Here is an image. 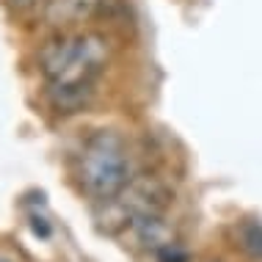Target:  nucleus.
Segmentation results:
<instances>
[{
    "mask_svg": "<svg viewBox=\"0 0 262 262\" xmlns=\"http://www.w3.org/2000/svg\"><path fill=\"white\" fill-rule=\"evenodd\" d=\"M111 61V41L94 31H63L39 53L47 100L58 113L86 108Z\"/></svg>",
    "mask_w": 262,
    "mask_h": 262,
    "instance_id": "1",
    "label": "nucleus"
},
{
    "mask_svg": "<svg viewBox=\"0 0 262 262\" xmlns=\"http://www.w3.org/2000/svg\"><path fill=\"white\" fill-rule=\"evenodd\" d=\"M77 182L91 199L111 202L130 182V155L119 133L97 130L77 155Z\"/></svg>",
    "mask_w": 262,
    "mask_h": 262,
    "instance_id": "2",
    "label": "nucleus"
},
{
    "mask_svg": "<svg viewBox=\"0 0 262 262\" xmlns=\"http://www.w3.org/2000/svg\"><path fill=\"white\" fill-rule=\"evenodd\" d=\"M168 199L171 196H168V188L163 182L152 180V177H144V180L127 182L122 193L111 199V210L116 215V221H122V226H130L133 229L144 218L160 215L166 210Z\"/></svg>",
    "mask_w": 262,
    "mask_h": 262,
    "instance_id": "3",
    "label": "nucleus"
},
{
    "mask_svg": "<svg viewBox=\"0 0 262 262\" xmlns=\"http://www.w3.org/2000/svg\"><path fill=\"white\" fill-rule=\"evenodd\" d=\"M105 9V0H45V17L47 25L58 28V31H77L80 25L91 23L94 17H100Z\"/></svg>",
    "mask_w": 262,
    "mask_h": 262,
    "instance_id": "4",
    "label": "nucleus"
},
{
    "mask_svg": "<svg viewBox=\"0 0 262 262\" xmlns=\"http://www.w3.org/2000/svg\"><path fill=\"white\" fill-rule=\"evenodd\" d=\"M237 246L249 254L251 259L262 262V221L257 218H243L237 224Z\"/></svg>",
    "mask_w": 262,
    "mask_h": 262,
    "instance_id": "5",
    "label": "nucleus"
},
{
    "mask_svg": "<svg viewBox=\"0 0 262 262\" xmlns=\"http://www.w3.org/2000/svg\"><path fill=\"white\" fill-rule=\"evenodd\" d=\"M155 257L158 262H190V254L182 249L177 240H168V243H163L158 251H155Z\"/></svg>",
    "mask_w": 262,
    "mask_h": 262,
    "instance_id": "6",
    "label": "nucleus"
},
{
    "mask_svg": "<svg viewBox=\"0 0 262 262\" xmlns=\"http://www.w3.org/2000/svg\"><path fill=\"white\" fill-rule=\"evenodd\" d=\"M31 226H33V232H36L39 237H50V235H53L47 218H41V215H31Z\"/></svg>",
    "mask_w": 262,
    "mask_h": 262,
    "instance_id": "7",
    "label": "nucleus"
},
{
    "mask_svg": "<svg viewBox=\"0 0 262 262\" xmlns=\"http://www.w3.org/2000/svg\"><path fill=\"white\" fill-rule=\"evenodd\" d=\"M0 262H14V259H9V257H3V254H0Z\"/></svg>",
    "mask_w": 262,
    "mask_h": 262,
    "instance_id": "8",
    "label": "nucleus"
}]
</instances>
